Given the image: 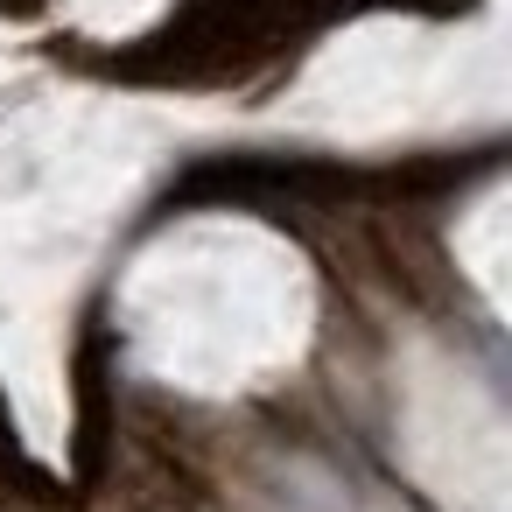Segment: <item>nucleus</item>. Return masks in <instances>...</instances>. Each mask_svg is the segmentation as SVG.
Masks as SVG:
<instances>
[{"instance_id": "nucleus-2", "label": "nucleus", "mask_w": 512, "mask_h": 512, "mask_svg": "<svg viewBox=\"0 0 512 512\" xmlns=\"http://www.w3.org/2000/svg\"><path fill=\"white\" fill-rule=\"evenodd\" d=\"M0 8H15V15H29V8H43V0H0Z\"/></svg>"}, {"instance_id": "nucleus-1", "label": "nucleus", "mask_w": 512, "mask_h": 512, "mask_svg": "<svg viewBox=\"0 0 512 512\" xmlns=\"http://www.w3.org/2000/svg\"><path fill=\"white\" fill-rule=\"evenodd\" d=\"M344 8V0H183V8L141 36L134 50H120V78L141 85H225V78H253L260 64H274L281 50H295V36Z\"/></svg>"}]
</instances>
